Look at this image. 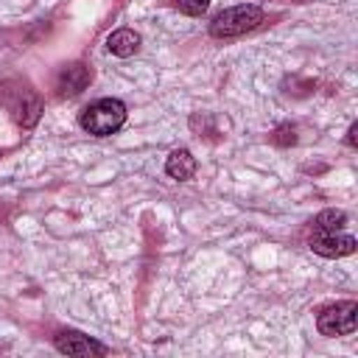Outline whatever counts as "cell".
Listing matches in <instances>:
<instances>
[{
  "mask_svg": "<svg viewBox=\"0 0 358 358\" xmlns=\"http://www.w3.org/2000/svg\"><path fill=\"white\" fill-rule=\"evenodd\" d=\"M355 324H358V302H352V299L338 302V305H330V308H324L316 316V327L327 338L350 336V333H355Z\"/></svg>",
  "mask_w": 358,
  "mask_h": 358,
  "instance_id": "obj_3",
  "label": "cell"
},
{
  "mask_svg": "<svg viewBox=\"0 0 358 358\" xmlns=\"http://www.w3.org/2000/svg\"><path fill=\"white\" fill-rule=\"evenodd\" d=\"M347 145H350V148H355V145H358V123H352V126H350V131H347Z\"/></svg>",
  "mask_w": 358,
  "mask_h": 358,
  "instance_id": "obj_12",
  "label": "cell"
},
{
  "mask_svg": "<svg viewBox=\"0 0 358 358\" xmlns=\"http://www.w3.org/2000/svg\"><path fill=\"white\" fill-rule=\"evenodd\" d=\"M90 78H92V76H90V67H87V64L70 62V64H64V67L59 70L56 90H59L62 98H73V95H78L81 90H87Z\"/></svg>",
  "mask_w": 358,
  "mask_h": 358,
  "instance_id": "obj_6",
  "label": "cell"
},
{
  "mask_svg": "<svg viewBox=\"0 0 358 358\" xmlns=\"http://www.w3.org/2000/svg\"><path fill=\"white\" fill-rule=\"evenodd\" d=\"M78 123L84 131H90L95 137H106L126 123V103L117 98H98L81 109Z\"/></svg>",
  "mask_w": 358,
  "mask_h": 358,
  "instance_id": "obj_1",
  "label": "cell"
},
{
  "mask_svg": "<svg viewBox=\"0 0 358 358\" xmlns=\"http://www.w3.org/2000/svg\"><path fill=\"white\" fill-rule=\"evenodd\" d=\"M53 344H56V350H59L62 355H73V358L106 355V347H103V344H98L95 338H90V336H84V333H78V330H62V333H56Z\"/></svg>",
  "mask_w": 358,
  "mask_h": 358,
  "instance_id": "obj_4",
  "label": "cell"
},
{
  "mask_svg": "<svg viewBox=\"0 0 358 358\" xmlns=\"http://www.w3.org/2000/svg\"><path fill=\"white\" fill-rule=\"evenodd\" d=\"M271 143L274 145H294L296 143V131H294V126H288V123H282V126H277L274 131H271Z\"/></svg>",
  "mask_w": 358,
  "mask_h": 358,
  "instance_id": "obj_10",
  "label": "cell"
},
{
  "mask_svg": "<svg viewBox=\"0 0 358 358\" xmlns=\"http://www.w3.org/2000/svg\"><path fill=\"white\" fill-rule=\"evenodd\" d=\"M260 22H263V8L255 6V3H241V6L224 8L221 14L213 17L210 36H215V39H232V36H241L246 31H255Z\"/></svg>",
  "mask_w": 358,
  "mask_h": 358,
  "instance_id": "obj_2",
  "label": "cell"
},
{
  "mask_svg": "<svg viewBox=\"0 0 358 358\" xmlns=\"http://www.w3.org/2000/svg\"><path fill=\"white\" fill-rule=\"evenodd\" d=\"M106 50L112 56H120V59H129L140 50V34L131 31V28H117L106 36Z\"/></svg>",
  "mask_w": 358,
  "mask_h": 358,
  "instance_id": "obj_7",
  "label": "cell"
},
{
  "mask_svg": "<svg viewBox=\"0 0 358 358\" xmlns=\"http://www.w3.org/2000/svg\"><path fill=\"white\" fill-rule=\"evenodd\" d=\"M176 8L187 17H201L210 8V0H176Z\"/></svg>",
  "mask_w": 358,
  "mask_h": 358,
  "instance_id": "obj_11",
  "label": "cell"
},
{
  "mask_svg": "<svg viewBox=\"0 0 358 358\" xmlns=\"http://www.w3.org/2000/svg\"><path fill=\"white\" fill-rule=\"evenodd\" d=\"M165 173H168L171 179H179V182L190 179V176L196 173V157H193L187 148L171 151V157L165 159Z\"/></svg>",
  "mask_w": 358,
  "mask_h": 358,
  "instance_id": "obj_8",
  "label": "cell"
},
{
  "mask_svg": "<svg viewBox=\"0 0 358 358\" xmlns=\"http://www.w3.org/2000/svg\"><path fill=\"white\" fill-rule=\"evenodd\" d=\"M310 249L322 257H347L355 252V238L352 235H341L336 232H319L310 238Z\"/></svg>",
  "mask_w": 358,
  "mask_h": 358,
  "instance_id": "obj_5",
  "label": "cell"
},
{
  "mask_svg": "<svg viewBox=\"0 0 358 358\" xmlns=\"http://www.w3.org/2000/svg\"><path fill=\"white\" fill-rule=\"evenodd\" d=\"M344 224H347V213H344V210H336V207L322 210V213L313 218V229H316V232H336V229H341Z\"/></svg>",
  "mask_w": 358,
  "mask_h": 358,
  "instance_id": "obj_9",
  "label": "cell"
},
{
  "mask_svg": "<svg viewBox=\"0 0 358 358\" xmlns=\"http://www.w3.org/2000/svg\"><path fill=\"white\" fill-rule=\"evenodd\" d=\"M0 157H3V151H0Z\"/></svg>",
  "mask_w": 358,
  "mask_h": 358,
  "instance_id": "obj_13",
  "label": "cell"
}]
</instances>
